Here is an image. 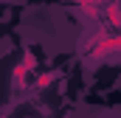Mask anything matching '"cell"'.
I'll use <instances>...</instances> for the list:
<instances>
[{"label":"cell","instance_id":"obj_1","mask_svg":"<svg viewBox=\"0 0 121 118\" xmlns=\"http://www.w3.org/2000/svg\"><path fill=\"white\" fill-rule=\"evenodd\" d=\"M110 54H121V34H110V37H99V42L90 48V59H104Z\"/></svg>","mask_w":121,"mask_h":118},{"label":"cell","instance_id":"obj_2","mask_svg":"<svg viewBox=\"0 0 121 118\" xmlns=\"http://www.w3.org/2000/svg\"><path fill=\"white\" fill-rule=\"evenodd\" d=\"M104 11H107L110 25L113 28H121V6H118V0H107L104 3Z\"/></svg>","mask_w":121,"mask_h":118},{"label":"cell","instance_id":"obj_3","mask_svg":"<svg viewBox=\"0 0 121 118\" xmlns=\"http://www.w3.org/2000/svg\"><path fill=\"white\" fill-rule=\"evenodd\" d=\"M34 65H37V62H34V56H31V54H26V56H23V62L14 67V84H23L20 79H26V76H28V70L34 67Z\"/></svg>","mask_w":121,"mask_h":118},{"label":"cell","instance_id":"obj_4","mask_svg":"<svg viewBox=\"0 0 121 118\" xmlns=\"http://www.w3.org/2000/svg\"><path fill=\"white\" fill-rule=\"evenodd\" d=\"M76 6H79V11L85 14V17H96L99 14V8H101V0H76Z\"/></svg>","mask_w":121,"mask_h":118},{"label":"cell","instance_id":"obj_5","mask_svg":"<svg viewBox=\"0 0 121 118\" xmlns=\"http://www.w3.org/2000/svg\"><path fill=\"white\" fill-rule=\"evenodd\" d=\"M51 79H54V73H45V76H39V87H48V84H51Z\"/></svg>","mask_w":121,"mask_h":118},{"label":"cell","instance_id":"obj_6","mask_svg":"<svg viewBox=\"0 0 121 118\" xmlns=\"http://www.w3.org/2000/svg\"><path fill=\"white\" fill-rule=\"evenodd\" d=\"M0 118H6V115H0Z\"/></svg>","mask_w":121,"mask_h":118}]
</instances>
